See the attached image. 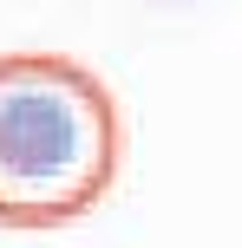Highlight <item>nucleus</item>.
<instances>
[{
  "label": "nucleus",
  "mask_w": 242,
  "mask_h": 248,
  "mask_svg": "<svg viewBox=\"0 0 242 248\" xmlns=\"http://www.w3.org/2000/svg\"><path fill=\"white\" fill-rule=\"evenodd\" d=\"M125 170L118 92L72 52H0V229L85 222Z\"/></svg>",
  "instance_id": "obj_1"
}]
</instances>
